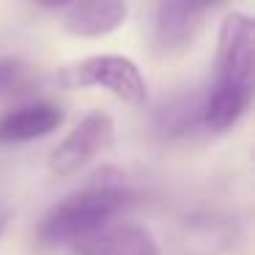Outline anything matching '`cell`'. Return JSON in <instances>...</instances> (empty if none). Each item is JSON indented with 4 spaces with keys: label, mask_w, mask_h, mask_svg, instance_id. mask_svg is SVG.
<instances>
[{
    "label": "cell",
    "mask_w": 255,
    "mask_h": 255,
    "mask_svg": "<svg viewBox=\"0 0 255 255\" xmlns=\"http://www.w3.org/2000/svg\"><path fill=\"white\" fill-rule=\"evenodd\" d=\"M113 137H116V127H113L110 116H105V113H91L52 151V156H50L52 173H58V176H72V173H77L94 156H99L102 151L110 148Z\"/></svg>",
    "instance_id": "cell-4"
},
{
    "label": "cell",
    "mask_w": 255,
    "mask_h": 255,
    "mask_svg": "<svg viewBox=\"0 0 255 255\" xmlns=\"http://www.w3.org/2000/svg\"><path fill=\"white\" fill-rule=\"evenodd\" d=\"M3 228H6V220H3V217H0V233H3Z\"/></svg>",
    "instance_id": "cell-11"
},
{
    "label": "cell",
    "mask_w": 255,
    "mask_h": 255,
    "mask_svg": "<svg viewBox=\"0 0 255 255\" xmlns=\"http://www.w3.org/2000/svg\"><path fill=\"white\" fill-rule=\"evenodd\" d=\"M77 255H162L151 231L132 222H107L74 242Z\"/></svg>",
    "instance_id": "cell-5"
},
{
    "label": "cell",
    "mask_w": 255,
    "mask_h": 255,
    "mask_svg": "<svg viewBox=\"0 0 255 255\" xmlns=\"http://www.w3.org/2000/svg\"><path fill=\"white\" fill-rule=\"evenodd\" d=\"M211 0H162L156 14V39L165 50L184 47L195 36Z\"/></svg>",
    "instance_id": "cell-7"
},
{
    "label": "cell",
    "mask_w": 255,
    "mask_h": 255,
    "mask_svg": "<svg viewBox=\"0 0 255 255\" xmlns=\"http://www.w3.org/2000/svg\"><path fill=\"white\" fill-rule=\"evenodd\" d=\"M44 8H61V6H66V3H72V0H39Z\"/></svg>",
    "instance_id": "cell-10"
},
{
    "label": "cell",
    "mask_w": 255,
    "mask_h": 255,
    "mask_svg": "<svg viewBox=\"0 0 255 255\" xmlns=\"http://www.w3.org/2000/svg\"><path fill=\"white\" fill-rule=\"evenodd\" d=\"M253 19L244 14L225 17L220 28V47H217V80L209 91L200 121L211 132L231 129L253 99Z\"/></svg>",
    "instance_id": "cell-1"
},
{
    "label": "cell",
    "mask_w": 255,
    "mask_h": 255,
    "mask_svg": "<svg viewBox=\"0 0 255 255\" xmlns=\"http://www.w3.org/2000/svg\"><path fill=\"white\" fill-rule=\"evenodd\" d=\"M127 19V0H74L66 14V30L80 39H99L118 30Z\"/></svg>",
    "instance_id": "cell-6"
},
{
    "label": "cell",
    "mask_w": 255,
    "mask_h": 255,
    "mask_svg": "<svg viewBox=\"0 0 255 255\" xmlns=\"http://www.w3.org/2000/svg\"><path fill=\"white\" fill-rule=\"evenodd\" d=\"M137 195L121 184V178H102L88 184L85 189L69 195L44 217L39 228V242L44 247L74 244L80 236L113 222L121 211L132 209Z\"/></svg>",
    "instance_id": "cell-2"
},
{
    "label": "cell",
    "mask_w": 255,
    "mask_h": 255,
    "mask_svg": "<svg viewBox=\"0 0 255 255\" xmlns=\"http://www.w3.org/2000/svg\"><path fill=\"white\" fill-rule=\"evenodd\" d=\"M55 83L69 91L107 88L127 105H145V99H148V88H145L140 69L121 55H94L66 63L55 72Z\"/></svg>",
    "instance_id": "cell-3"
},
{
    "label": "cell",
    "mask_w": 255,
    "mask_h": 255,
    "mask_svg": "<svg viewBox=\"0 0 255 255\" xmlns=\"http://www.w3.org/2000/svg\"><path fill=\"white\" fill-rule=\"evenodd\" d=\"M19 74H22V63L14 61V58H3V61H0V94L6 88H11Z\"/></svg>",
    "instance_id": "cell-9"
},
{
    "label": "cell",
    "mask_w": 255,
    "mask_h": 255,
    "mask_svg": "<svg viewBox=\"0 0 255 255\" xmlns=\"http://www.w3.org/2000/svg\"><path fill=\"white\" fill-rule=\"evenodd\" d=\"M63 124V113L55 105H28L0 118V143H28L55 132Z\"/></svg>",
    "instance_id": "cell-8"
}]
</instances>
